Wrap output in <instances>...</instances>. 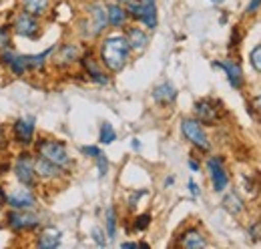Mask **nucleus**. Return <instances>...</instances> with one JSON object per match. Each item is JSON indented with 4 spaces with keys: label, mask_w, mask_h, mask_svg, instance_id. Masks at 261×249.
Segmentation results:
<instances>
[{
    "label": "nucleus",
    "mask_w": 261,
    "mask_h": 249,
    "mask_svg": "<svg viewBox=\"0 0 261 249\" xmlns=\"http://www.w3.org/2000/svg\"><path fill=\"white\" fill-rule=\"evenodd\" d=\"M130 59V46L125 36L115 34V36H107L100 44V62L111 70V72H119L127 66Z\"/></svg>",
    "instance_id": "1"
},
{
    "label": "nucleus",
    "mask_w": 261,
    "mask_h": 249,
    "mask_svg": "<svg viewBox=\"0 0 261 249\" xmlns=\"http://www.w3.org/2000/svg\"><path fill=\"white\" fill-rule=\"evenodd\" d=\"M34 145H36V155L44 157L46 161L59 165L65 171L72 169L74 163H72V159L66 151L65 143H61L57 139H38V141H34Z\"/></svg>",
    "instance_id": "2"
},
{
    "label": "nucleus",
    "mask_w": 261,
    "mask_h": 249,
    "mask_svg": "<svg viewBox=\"0 0 261 249\" xmlns=\"http://www.w3.org/2000/svg\"><path fill=\"white\" fill-rule=\"evenodd\" d=\"M12 173L16 177V181L24 187H34L38 185V179H36V173H34V157L29 151H22L18 153L14 165H12Z\"/></svg>",
    "instance_id": "3"
},
{
    "label": "nucleus",
    "mask_w": 261,
    "mask_h": 249,
    "mask_svg": "<svg viewBox=\"0 0 261 249\" xmlns=\"http://www.w3.org/2000/svg\"><path fill=\"white\" fill-rule=\"evenodd\" d=\"M181 133L199 151L207 153L211 149V141H209V137H207V133H205L201 121H197V119H183L181 121Z\"/></svg>",
    "instance_id": "4"
},
{
    "label": "nucleus",
    "mask_w": 261,
    "mask_h": 249,
    "mask_svg": "<svg viewBox=\"0 0 261 249\" xmlns=\"http://www.w3.org/2000/svg\"><path fill=\"white\" fill-rule=\"evenodd\" d=\"M4 205H8L10 209H20V211H33L36 207V197H34V189L24 185H18L12 189L10 193L6 191V199Z\"/></svg>",
    "instance_id": "5"
},
{
    "label": "nucleus",
    "mask_w": 261,
    "mask_h": 249,
    "mask_svg": "<svg viewBox=\"0 0 261 249\" xmlns=\"http://www.w3.org/2000/svg\"><path fill=\"white\" fill-rule=\"evenodd\" d=\"M6 225L14 231V233H24V231H34L40 227V217L34 215L33 211H20V209H12L6 213Z\"/></svg>",
    "instance_id": "6"
},
{
    "label": "nucleus",
    "mask_w": 261,
    "mask_h": 249,
    "mask_svg": "<svg viewBox=\"0 0 261 249\" xmlns=\"http://www.w3.org/2000/svg\"><path fill=\"white\" fill-rule=\"evenodd\" d=\"M87 14H89V20L85 22V34L87 36H98L100 32L109 27V18H107V6L100 4V2H95L87 8Z\"/></svg>",
    "instance_id": "7"
},
{
    "label": "nucleus",
    "mask_w": 261,
    "mask_h": 249,
    "mask_svg": "<svg viewBox=\"0 0 261 249\" xmlns=\"http://www.w3.org/2000/svg\"><path fill=\"white\" fill-rule=\"evenodd\" d=\"M10 31H14L18 36H24V38H38L40 36V22L38 18L20 10L14 18H12V24H10Z\"/></svg>",
    "instance_id": "8"
},
{
    "label": "nucleus",
    "mask_w": 261,
    "mask_h": 249,
    "mask_svg": "<svg viewBox=\"0 0 261 249\" xmlns=\"http://www.w3.org/2000/svg\"><path fill=\"white\" fill-rule=\"evenodd\" d=\"M34 173H36V179H38L40 183L50 185V183L61 181L66 171H65V169H61L59 165H55V163L46 161L44 157L36 155V157H34Z\"/></svg>",
    "instance_id": "9"
},
{
    "label": "nucleus",
    "mask_w": 261,
    "mask_h": 249,
    "mask_svg": "<svg viewBox=\"0 0 261 249\" xmlns=\"http://www.w3.org/2000/svg\"><path fill=\"white\" fill-rule=\"evenodd\" d=\"M34 131H36L34 117H20L12 124V139L16 145L29 149L34 143Z\"/></svg>",
    "instance_id": "10"
},
{
    "label": "nucleus",
    "mask_w": 261,
    "mask_h": 249,
    "mask_svg": "<svg viewBox=\"0 0 261 249\" xmlns=\"http://www.w3.org/2000/svg\"><path fill=\"white\" fill-rule=\"evenodd\" d=\"M207 171H209L213 189L217 193H223L229 185V175L225 165H223V159L221 157H209L207 159Z\"/></svg>",
    "instance_id": "11"
},
{
    "label": "nucleus",
    "mask_w": 261,
    "mask_h": 249,
    "mask_svg": "<svg viewBox=\"0 0 261 249\" xmlns=\"http://www.w3.org/2000/svg\"><path fill=\"white\" fill-rule=\"evenodd\" d=\"M0 62L14 74V77H24L29 70H27V62H24V55H16L10 46L0 51Z\"/></svg>",
    "instance_id": "12"
},
{
    "label": "nucleus",
    "mask_w": 261,
    "mask_h": 249,
    "mask_svg": "<svg viewBox=\"0 0 261 249\" xmlns=\"http://www.w3.org/2000/svg\"><path fill=\"white\" fill-rule=\"evenodd\" d=\"M133 18L143 22L147 29L153 31L157 27V4H155V0H139V8H137Z\"/></svg>",
    "instance_id": "13"
},
{
    "label": "nucleus",
    "mask_w": 261,
    "mask_h": 249,
    "mask_svg": "<svg viewBox=\"0 0 261 249\" xmlns=\"http://www.w3.org/2000/svg\"><path fill=\"white\" fill-rule=\"evenodd\" d=\"M195 115L197 121L205 124H215L219 121V107L217 103L209 101V98H201L195 103Z\"/></svg>",
    "instance_id": "14"
},
{
    "label": "nucleus",
    "mask_w": 261,
    "mask_h": 249,
    "mask_svg": "<svg viewBox=\"0 0 261 249\" xmlns=\"http://www.w3.org/2000/svg\"><path fill=\"white\" fill-rule=\"evenodd\" d=\"M213 66H217V68H223V70H225L229 85H231L233 89H241V87H243V70H241L239 62H235V61H215V62H213Z\"/></svg>",
    "instance_id": "15"
},
{
    "label": "nucleus",
    "mask_w": 261,
    "mask_h": 249,
    "mask_svg": "<svg viewBox=\"0 0 261 249\" xmlns=\"http://www.w3.org/2000/svg\"><path fill=\"white\" fill-rule=\"evenodd\" d=\"M57 55H55V64L59 66H68L72 62H79L81 61V48L72 42L68 44H63V46H57Z\"/></svg>",
    "instance_id": "16"
},
{
    "label": "nucleus",
    "mask_w": 261,
    "mask_h": 249,
    "mask_svg": "<svg viewBox=\"0 0 261 249\" xmlns=\"http://www.w3.org/2000/svg\"><path fill=\"white\" fill-rule=\"evenodd\" d=\"M61 231L59 229H55V227H46V229H42L38 235H36V247L40 249H53V247H59L61 245Z\"/></svg>",
    "instance_id": "17"
},
{
    "label": "nucleus",
    "mask_w": 261,
    "mask_h": 249,
    "mask_svg": "<svg viewBox=\"0 0 261 249\" xmlns=\"http://www.w3.org/2000/svg\"><path fill=\"white\" fill-rule=\"evenodd\" d=\"M81 62H83V68L87 70V74L91 77V81H95L97 85H109V83H111V81H109V77L105 74V70H100V68H98V64L95 62V59H93L91 55L81 57Z\"/></svg>",
    "instance_id": "18"
},
{
    "label": "nucleus",
    "mask_w": 261,
    "mask_h": 249,
    "mask_svg": "<svg viewBox=\"0 0 261 249\" xmlns=\"http://www.w3.org/2000/svg\"><path fill=\"white\" fill-rule=\"evenodd\" d=\"M175 98H177V89H175L169 81H167V83H161V85H157L155 91H153V101L159 103V105H165V107L173 105Z\"/></svg>",
    "instance_id": "19"
},
{
    "label": "nucleus",
    "mask_w": 261,
    "mask_h": 249,
    "mask_svg": "<svg viewBox=\"0 0 261 249\" xmlns=\"http://www.w3.org/2000/svg\"><path fill=\"white\" fill-rule=\"evenodd\" d=\"M107 18H109V24L113 29H123L127 24V18H129V12L125 6L121 4H109L107 6Z\"/></svg>",
    "instance_id": "20"
},
{
    "label": "nucleus",
    "mask_w": 261,
    "mask_h": 249,
    "mask_svg": "<svg viewBox=\"0 0 261 249\" xmlns=\"http://www.w3.org/2000/svg\"><path fill=\"white\" fill-rule=\"evenodd\" d=\"M179 245L185 249H201V247H207V239L203 237V233L199 229H187L179 237Z\"/></svg>",
    "instance_id": "21"
},
{
    "label": "nucleus",
    "mask_w": 261,
    "mask_h": 249,
    "mask_svg": "<svg viewBox=\"0 0 261 249\" xmlns=\"http://www.w3.org/2000/svg\"><path fill=\"white\" fill-rule=\"evenodd\" d=\"M127 42H129L130 51H135V53H143L147 46H149V36H147V32H143V29H137V27H133L127 31Z\"/></svg>",
    "instance_id": "22"
},
{
    "label": "nucleus",
    "mask_w": 261,
    "mask_h": 249,
    "mask_svg": "<svg viewBox=\"0 0 261 249\" xmlns=\"http://www.w3.org/2000/svg\"><path fill=\"white\" fill-rule=\"evenodd\" d=\"M20 6H22L24 12H29V14H33L36 18H40V16H44L48 12L50 0H20Z\"/></svg>",
    "instance_id": "23"
},
{
    "label": "nucleus",
    "mask_w": 261,
    "mask_h": 249,
    "mask_svg": "<svg viewBox=\"0 0 261 249\" xmlns=\"http://www.w3.org/2000/svg\"><path fill=\"white\" fill-rule=\"evenodd\" d=\"M105 227H107V235L109 239H115L117 237V211L115 207H109L107 209V215H105Z\"/></svg>",
    "instance_id": "24"
},
{
    "label": "nucleus",
    "mask_w": 261,
    "mask_h": 249,
    "mask_svg": "<svg viewBox=\"0 0 261 249\" xmlns=\"http://www.w3.org/2000/svg\"><path fill=\"white\" fill-rule=\"evenodd\" d=\"M223 207L227 209L229 213H233V215H237V213L243 211V205H241V199L237 197V193H229V195H225V199H223Z\"/></svg>",
    "instance_id": "25"
},
{
    "label": "nucleus",
    "mask_w": 261,
    "mask_h": 249,
    "mask_svg": "<svg viewBox=\"0 0 261 249\" xmlns=\"http://www.w3.org/2000/svg\"><path fill=\"white\" fill-rule=\"evenodd\" d=\"M98 139H100L102 145H111V143L117 139V131L113 129V124L111 123L100 124V135H98Z\"/></svg>",
    "instance_id": "26"
},
{
    "label": "nucleus",
    "mask_w": 261,
    "mask_h": 249,
    "mask_svg": "<svg viewBox=\"0 0 261 249\" xmlns=\"http://www.w3.org/2000/svg\"><path fill=\"white\" fill-rule=\"evenodd\" d=\"M10 40H12L10 27H6V24H0V51L8 48V46H10Z\"/></svg>",
    "instance_id": "27"
},
{
    "label": "nucleus",
    "mask_w": 261,
    "mask_h": 249,
    "mask_svg": "<svg viewBox=\"0 0 261 249\" xmlns=\"http://www.w3.org/2000/svg\"><path fill=\"white\" fill-rule=\"evenodd\" d=\"M151 225V215L149 213H145V215H139V217L135 219V231H145L147 227Z\"/></svg>",
    "instance_id": "28"
},
{
    "label": "nucleus",
    "mask_w": 261,
    "mask_h": 249,
    "mask_svg": "<svg viewBox=\"0 0 261 249\" xmlns=\"http://www.w3.org/2000/svg\"><path fill=\"white\" fill-rule=\"evenodd\" d=\"M251 64H253V68L257 72H261V44L251 51Z\"/></svg>",
    "instance_id": "29"
},
{
    "label": "nucleus",
    "mask_w": 261,
    "mask_h": 249,
    "mask_svg": "<svg viewBox=\"0 0 261 249\" xmlns=\"http://www.w3.org/2000/svg\"><path fill=\"white\" fill-rule=\"evenodd\" d=\"M95 161H97V165H98V175H100V177H105V175H107V171H109V161H107L105 153H100Z\"/></svg>",
    "instance_id": "30"
},
{
    "label": "nucleus",
    "mask_w": 261,
    "mask_h": 249,
    "mask_svg": "<svg viewBox=\"0 0 261 249\" xmlns=\"http://www.w3.org/2000/svg\"><path fill=\"white\" fill-rule=\"evenodd\" d=\"M81 153L85 157H91V159H97L102 151L98 149V147H95V145H85V147H81Z\"/></svg>",
    "instance_id": "31"
},
{
    "label": "nucleus",
    "mask_w": 261,
    "mask_h": 249,
    "mask_svg": "<svg viewBox=\"0 0 261 249\" xmlns=\"http://www.w3.org/2000/svg\"><path fill=\"white\" fill-rule=\"evenodd\" d=\"M93 239L97 241L98 247H105V245H107V239H105V235H102V229H98V227L93 229Z\"/></svg>",
    "instance_id": "32"
},
{
    "label": "nucleus",
    "mask_w": 261,
    "mask_h": 249,
    "mask_svg": "<svg viewBox=\"0 0 261 249\" xmlns=\"http://www.w3.org/2000/svg\"><path fill=\"white\" fill-rule=\"evenodd\" d=\"M8 143H10V141H8V133H6V129L0 124V151H4V149L8 147Z\"/></svg>",
    "instance_id": "33"
},
{
    "label": "nucleus",
    "mask_w": 261,
    "mask_h": 249,
    "mask_svg": "<svg viewBox=\"0 0 261 249\" xmlns=\"http://www.w3.org/2000/svg\"><path fill=\"white\" fill-rule=\"evenodd\" d=\"M259 6H261V0H251V2L247 4V10H245V12H247V14H255V12L259 10Z\"/></svg>",
    "instance_id": "34"
},
{
    "label": "nucleus",
    "mask_w": 261,
    "mask_h": 249,
    "mask_svg": "<svg viewBox=\"0 0 261 249\" xmlns=\"http://www.w3.org/2000/svg\"><path fill=\"white\" fill-rule=\"evenodd\" d=\"M251 237H253L255 241H261V221L251 227Z\"/></svg>",
    "instance_id": "35"
},
{
    "label": "nucleus",
    "mask_w": 261,
    "mask_h": 249,
    "mask_svg": "<svg viewBox=\"0 0 261 249\" xmlns=\"http://www.w3.org/2000/svg\"><path fill=\"white\" fill-rule=\"evenodd\" d=\"M187 187H189V193H191L193 197H199V187H197L195 181H189V183H187Z\"/></svg>",
    "instance_id": "36"
},
{
    "label": "nucleus",
    "mask_w": 261,
    "mask_h": 249,
    "mask_svg": "<svg viewBox=\"0 0 261 249\" xmlns=\"http://www.w3.org/2000/svg\"><path fill=\"white\" fill-rule=\"evenodd\" d=\"M189 169H191V171H195V173H199V169H201V167H199V163H197L195 159H189Z\"/></svg>",
    "instance_id": "37"
},
{
    "label": "nucleus",
    "mask_w": 261,
    "mask_h": 249,
    "mask_svg": "<svg viewBox=\"0 0 261 249\" xmlns=\"http://www.w3.org/2000/svg\"><path fill=\"white\" fill-rule=\"evenodd\" d=\"M121 247H125V249H137V247H139V243H135V241H125V243H121Z\"/></svg>",
    "instance_id": "38"
},
{
    "label": "nucleus",
    "mask_w": 261,
    "mask_h": 249,
    "mask_svg": "<svg viewBox=\"0 0 261 249\" xmlns=\"http://www.w3.org/2000/svg\"><path fill=\"white\" fill-rule=\"evenodd\" d=\"M253 107H255V111H257V113L261 115V94L257 96V98H255V101H253Z\"/></svg>",
    "instance_id": "39"
},
{
    "label": "nucleus",
    "mask_w": 261,
    "mask_h": 249,
    "mask_svg": "<svg viewBox=\"0 0 261 249\" xmlns=\"http://www.w3.org/2000/svg\"><path fill=\"white\" fill-rule=\"evenodd\" d=\"M130 147H133L135 151H139V149H141V141H139V139H133V141H130Z\"/></svg>",
    "instance_id": "40"
},
{
    "label": "nucleus",
    "mask_w": 261,
    "mask_h": 249,
    "mask_svg": "<svg viewBox=\"0 0 261 249\" xmlns=\"http://www.w3.org/2000/svg\"><path fill=\"white\" fill-rule=\"evenodd\" d=\"M175 183V177H167V181H165V187H171Z\"/></svg>",
    "instance_id": "41"
},
{
    "label": "nucleus",
    "mask_w": 261,
    "mask_h": 249,
    "mask_svg": "<svg viewBox=\"0 0 261 249\" xmlns=\"http://www.w3.org/2000/svg\"><path fill=\"white\" fill-rule=\"evenodd\" d=\"M211 2H213V4H223L225 0H211Z\"/></svg>",
    "instance_id": "42"
}]
</instances>
